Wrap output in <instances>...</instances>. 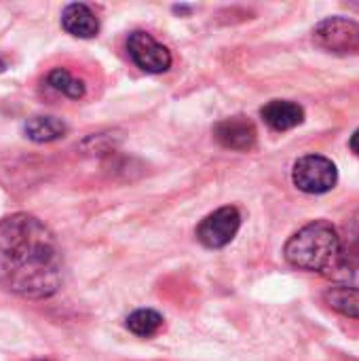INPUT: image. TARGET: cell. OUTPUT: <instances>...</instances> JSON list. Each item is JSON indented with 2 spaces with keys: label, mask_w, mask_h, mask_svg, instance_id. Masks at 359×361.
<instances>
[{
  "label": "cell",
  "mask_w": 359,
  "mask_h": 361,
  "mask_svg": "<svg viewBox=\"0 0 359 361\" xmlns=\"http://www.w3.org/2000/svg\"><path fill=\"white\" fill-rule=\"evenodd\" d=\"M61 286V252L55 235L34 216L0 220V288L21 298H49Z\"/></svg>",
  "instance_id": "6da1fadb"
},
{
  "label": "cell",
  "mask_w": 359,
  "mask_h": 361,
  "mask_svg": "<svg viewBox=\"0 0 359 361\" xmlns=\"http://www.w3.org/2000/svg\"><path fill=\"white\" fill-rule=\"evenodd\" d=\"M61 25L76 38H93L99 32V21L93 11L83 2H72L61 13Z\"/></svg>",
  "instance_id": "ba28073f"
},
{
  "label": "cell",
  "mask_w": 359,
  "mask_h": 361,
  "mask_svg": "<svg viewBox=\"0 0 359 361\" xmlns=\"http://www.w3.org/2000/svg\"><path fill=\"white\" fill-rule=\"evenodd\" d=\"M284 256L296 269L332 273L341 260V237L332 224L324 220L311 222L288 239Z\"/></svg>",
  "instance_id": "7a4b0ae2"
},
{
  "label": "cell",
  "mask_w": 359,
  "mask_h": 361,
  "mask_svg": "<svg viewBox=\"0 0 359 361\" xmlns=\"http://www.w3.org/2000/svg\"><path fill=\"white\" fill-rule=\"evenodd\" d=\"M163 328V317L152 309H138L127 317V330L135 336L150 338Z\"/></svg>",
  "instance_id": "7c38bea8"
},
{
  "label": "cell",
  "mask_w": 359,
  "mask_h": 361,
  "mask_svg": "<svg viewBox=\"0 0 359 361\" xmlns=\"http://www.w3.org/2000/svg\"><path fill=\"white\" fill-rule=\"evenodd\" d=\"M127 51L133 63L150 74L167 72L171 66V53L165 44L157 42L148 32H131L127 38Z\"/></svg>",
  "instance_id": "8992f818"
},
{
  "label": "cell",
  "mask_w": 359,
  "mask_h": 361,
  "mask_svg": "<svg viewBox=\"0 0 359 361\" xmlns=\"http://www.w3.org/2000/svg\"><path fill=\"white\" fill-rule=\"evenodd\" d=\"M23 131L28 140L44 144V142H55L68 133V125L57 118V116H32L25 121Z\"/></svg>",
  "instance_id": "30bf717a"
},
{
  "label": "cell",
  "mask_w": 359,
  "mask_h": 361,
  "mask_svg": "<svg viewBox=\"0 0 359 361\" xmlns=\"http://www.w3.org/2000/svg\"><path fill=\"white\" fill-rule=\"evenodd\" d=\"M347 235H349L351 245L359 252V214H355V216L347 222Z\"/></svg>",
  "instance_id": "5bb4252c"
},
{
  "label": "cell",
  "mask_w": 359,
  "mask_h": 361,
  "mask_svg": "<svg viewBox=\"0 0 359 361\" xmlns=\"http://www.w3.org/2000/svg\"><path fill=\"white\" fill-rule=\"evenodd\" d=\"M292 180L298 190L309 195H324L339 182L336 165L322 154H307L294 163Z\"/></svg>",
  "instance_id": "3957f363"
},
{
  "label": "cell",
  "mask_w": 359,
  "mask_h": 361,
  "mask_svg": "<svg viewBox=\"0 0 359 361\" xmlns=\"http://www.w3.org/2000/svg\"><path fill=\"white\" fill-rule=\"evenodd\" d=\"M324 300L330 309L347 315V317H358L359 319V290L349 286H334L328 288L324 294Z\"/></svg>",
  "instance_id": "8fae6325"
},
{
  "label": "cell",
  "mask_w": 359,
  "mask_h": 361,
  "mask_svg": "<svg viewBox=\"0 0 359 361\" xmlns=\"http://www.w3.org/2000/svg\"><path fill=\"white\" fill-rule=\"evenodd\" d=\"M214 137L231 150H250L256 144V127L245 116L224 118L214 127Z\"/></svg>",
  "instance_id": "52a82bcc"
},
{
  "label": "cell",
  "mask_w": 359,
  "mask_h": 361,
  "mask_svg": "<svg viewBox=\"0 0 359 361\" xmlns=\"http://www.w3.org/2000/svg\"><path fill=\"white\" fill-rule=\"evenodd\" d=\"M47 82H49L55 91L63 93V95L70 97V99H80V97L85 95V82H83L80 78H74V76H72L68 70H63V68L51 70L49 76H47Z\"/></svg>",
  "instance_id": "4fadbf2b"
},
{
  "label": "cell",
  "mask_w": 359,
  "mask_h": 361,
  "mask_svg": "<svg viewBox=\"0 0 359 361\" xmlns=\"http://www.w3.org/2000/svg\"><path fill=\"white\" fill-rule=\"evenodd\" d=\"M239 226H241L239 209L231 205L220 207L201 220V224L197 226V239L209 250H220V247H226L235 239V235L239 233Z\"/></svg>",
  "instance_id": "277c9868"
},
{
  "label": "cell",
  "mask_w": 359,
  "mask_h": 361,
  "mask_svg": "<svg viewBox=\"0 0 359 361\" xmlns=\"http://www.w3.org/2000/svg\"><path fill=\"white\" fill-rule=\"evenodd\" d=\"M264 123L275 129V131H288L298 127L305 121V110L303 106L288 102V99H273L260 110Z\"/></svg>",
  "instance_id": "9c48e42d"
},
{
  "label": "cell",
  "mask_w": 359,
  "mask_h": 361,
  "mask_svg": "<svg viewBox=\"0 0 359 361\" xmlns=\"http://www.w3.org/2000/svg\"><path fill=\"white\" fill-rule=\"evenodd\" d=\"M349 144H351V150H353L355 154H359V129L351 135V142H349Z\"/></svg>",
  "instance_id": "9a60e30c"
},
{
  "label": "cell",
  "mask_w": 359,
  "mask_h": 361,
  "mask_svg": "<svg viewBox=\"0 0 359 361\" xmlns=\"http://www.w3.org/2000/svg\"><path fill=\"white\" fill-rule=\"evenodd\" d=\"M313 40L330 53H359V23L345 17H330L315 27Z\"/></svg>",
  "instance_id": "5b68a950"
}]
</instances>
